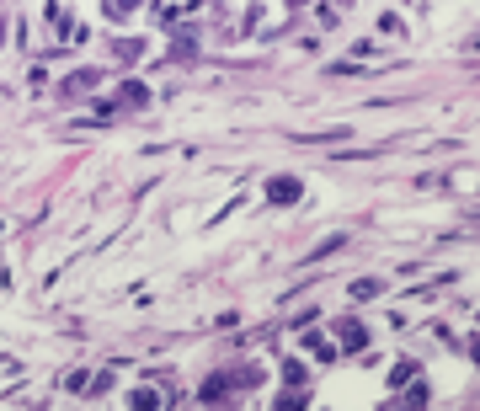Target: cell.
I'll list each match as a JSON object with an SVG mask.
<instances>
[{"instance_id":"7","label":"cell","mask_w":480,"mask_h":411,"mask_svg":"<svg viewBox=\"0 0 480 411\" xmlns=\"http://www.w3.org/2000/svg\"><path fill=\"white\" fill-rule=\"evenodd\" d=\"M134 6H139V0H107V16L123 22V16H134Z\"/></svg>"},{"instance_id":"6","label":"cell","mask_w":480,"mask_h":411,"mask_svg":"<svg viewBox=\"0 0 480 411\" xmlns=\"http://www.w3.org/2000/svg\"><path fill=\"white\" fill-rule=\"evenodd\" d=\"M225 390H230V380H225V374H213V380L203 384V401H225Z\"/></svg>"},{"instance_id":"5","label":"cell","mask_w":480,"mask_h":411,"mask_svg":"<svg viewBox=\"0 0 480 411\" xmlns=\"http://www.w3.org/2000/svg\"><path fill=\"white\" fill-rule=\"evenodd\" d=\"M96 80H102L96 70H80V75H70V80H64V91H86V86H96Z\"/></svg>"},{"instance_id":"10","label":"cell","mask_w":480,"mask_h":411,"mask_svg":"<svg viewBox=\"0 0 480 411\" xmlns=\"http://www.w3.org/2000/svg\"><path fill=\"white\" fill-rule=\"evenodd\" d=\"M139 54H144V43H139V38H128V43H118V59H123V64H134Z\"/></svg>"},{"instance_id":"1","label":"cell","mask_w":480,"mask_h":411,"mask_svg":"<svg viewBox=\"0 0 480 411\" xmlns=\"http://www.w3.org/2000/svg\"><path fill=\"white\" fill-rule=\"evenodd\" d=\"M331 331H336V342H342L347 352L368 348V331H363V320H352V315H342V320H336V326H331Z\"/></svg>"},{"instance_id":"2","label":"cell","mask_w":480,"mask_h":411,"mask_svg":"<svg viewBox=\"0 0 480 411\" xmlns=\"http://www.w3.org/2000/svg\"><path fill=\"white\" fill-rule=\"evenodd\" d=\"M267 198L272 203H294V198H299V182H294V177H272V182H267Z\"/></svg>"},{"instance_id":"11","label":"cell","mask_w":480,"mask_h":411,"mask_svg":"<svg viewBox=\"0 0 480 411\" xmlns=\"http://www.w3.org/2000/svg\"><path fill=\"white\" fill-rule=\"evenodd\" d=\"M283 380H288V384H304V364H294V358H288V364H283Z\"/></svg>"},{"instance_id":"8","label":"cell","mask_w":480,"mask_h":411,"mask_svg":"<svg viewBox=\"0 0 480 411\" xmlns=\"http://www.w3.org/2000/svg\"><path fill=\"white\" fill-rule=\"evenodd\" d=\"M379 294V278H358V283H352V299H374Z\"/></svg>"},{"instance_id":"4","label":"cell","mask_w":480,"mask_h":411,"mask_svg":"<svg viewBox=\"0 0 480 411\" xmlns=\"http://www.w3.org/2000/svg\"><path fill=\"white\" fill-rule=\"evenodd\" d=\"M134 406H139V411L165 406V390H155V384H139V390H134Z\"/></svg>"},{"instance_id":"9","label":"cell","mask_w":480,"mask_h":411,"mask_svg":"<svg viewBox=\"0 0 480 411\" xmlns=\"http://www.w3.org/2000/svg\"><path fill=\"white\" fill-rule=\"evenodd\" d=\"M304 348L315 352V358H326V364H331V358H336V348H331V342H320V336H304Z\"/></svg>"},{"instance_id":"12","label":"cell","mask_w":480,"mask_h":411,"mask_svg":"<svg viewBox=\"0 0 480 411\" xmlns=\"http://www.w3.org/2000/svg\"><path fill=\"white\" fill-rule=\"evenodd\" d=\"M294 6H304V0H294Z\"/></svg>"},{"instance_id":"3","label":"cell","mask_w":480,"mask_h":411,"mask_svg":"<svg viewBox=\"0 0 480 411\" xmlns=\"http://www.w3.org/2000/svg\"><path fill=\"white\" fill-rule=\"evenodd\" d=\"M118 102L123 107H144V102H150V91H144L139 80H123V86H118Z\"/></svg>"}]
</instances>
